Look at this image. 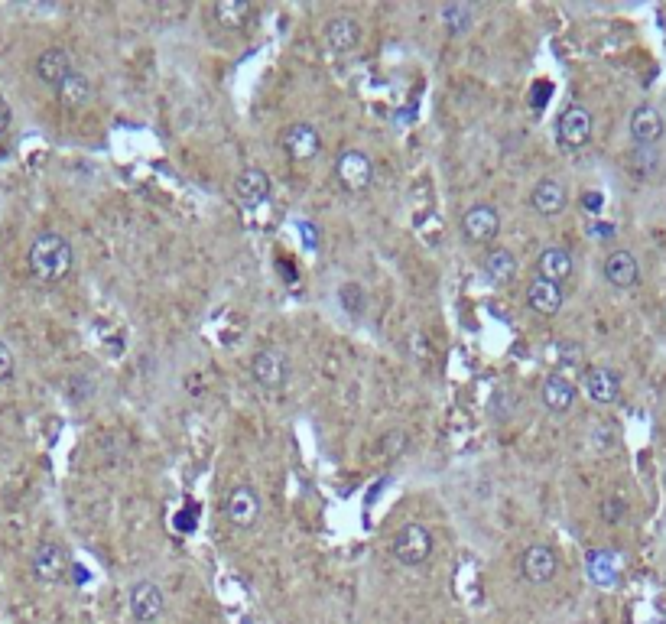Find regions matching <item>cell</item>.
Masks as SVG:
<instances>
[{"mask_svg":"<svg viewBox=\"0 0 666 624\" xmlns=\"http://www.w3.org/2000/svg\"><path fill=\"white\" fill-rule=\"evenodd\" d=\"M260 511H264V501H260V491L251 488V485H234L225 494V501H221V514H225L228 524L238 527V530L257 527Z\"/></svg>","mask_w":666,"mask_h":624,"instance_id":"3","label":"cell"},{"mask_svg":"<svg viewBox=\"0 0 666 624\" xmlns=\"http://www.w3.org/2000/svg\"><path fill=\"white\" fill-rule=\"evenodd\" d=\"M433 533H429V527L426 524H403L397 533H394V540H390V556L397 559L400 566H423L429 556H433Z\"/></svg>","mask_w":666,"mask_h":624,"instance_id":"2","label":"cell"},{"mask_svg":"<svg viewBox=\"0 0 666 624\" xmlns=\"http://www.w3.org/2000/svg\"><path fill=\"white\" fill-rule=\"evenodd\" d=\"M585 394H589L592 403H602V407H611V403H618L621 397V377L611 371V368H592L585 371Z\"/></svg>","mask_w":666,"mask_h":624,"instance_id":"18","label":"cell"},{"mask_svg":"<svg viewBox=\"0 0 666 624\" xmlns=\"http://www.w3.org/2000/svg\"><path fill=\"white\" fill-rule=\"evenodd\" d=\"M10 377H13V351L4 338H0V384H7Z\"/></svg>","mask_w":666,"mask_h":624,"instance_id":"31","label":"cell"},{"mask_svg":"<svg viewBox=\"0 0 666 624\" xmlns=\"http://www.w3.org/2000/svg\"><path fill=\"white\" fill-rule=\"evenodd\" d=\"M605 280L615 286V290H631V286L641 283V264H637V257L631 251H624V247H618V251H611L605 257Z\"/></svg>","mask_w":666,"mask_h":624,"instance_id":"13","label":"cell"},{"mask_svg":"<svg viewBox=\"0 0 666 624\" xmlns=\"http://www.w3.org/2000/svg\"><path fill=\"white\" fill-rule=\"evenodd\" d=\"M72 72V56L69 49L62 46H49L36 56V78L49 88H59L65 82V75Z\"/></svg>","mask_w":666,"mask_h":624,"instance_id":"16","label":"cell"},{"mask_svg":"<svg viewBox=\"0 0 666 624\" xmlns=\"http://www.w3.org/2000/svg\"><path fill=\"white\" fill-rule=\"evenodd\" d=\"M26 264H30V273L43 283H56L62 277H69V270L75 264V251L69 238H62L59 231H43L36 234L30 251H26Z\"/></svg>","mask_w":666,"mask_h":624,"instance_id":"1","label":"cell"},{"mask_svg":"<svg viewBox=\"0 0 666 624\" xmlns=\"http://www.w3.org/2000/svg\"><path fill=\"white\" fill-rule=\"evenodd\" d=\"M335 179L342 182V189H348V192H364L374 179L371 156L364 150H358V147L342 150L338 153V160H335Z\"/></svg>","mask_w":666,"mask_h":624,"instance_id":"4","label":"cell"},{"mask_svg":"<svg viewBox=\"0 0 666 624\" xmlns=\"http://www.w3.org/2000/svg\"><path fill=\"white\" fill-rule=\"evenodd\" d=\"M566 303V293L559 283H550L543 277H533L530 286H527V306L533 312H540V316H556L559 309Z\"/></svg>","mask_w":666,"mask_h":624,"instance_id":"19","label":"cell"},{"mask_svg":"<svg viewBox=\"0 0 666 624\" xmlns=\"http://www.w3.org/2000/svg\"><path fill=\"white\" fill-rule=\"evenodd\" d=\"M251 377L264 387V390H280L286 381H290V358L280 348H260L251 358Z\"/></svg>","mask_w":666,"mask_h":624,"instance_id":"5","label":"cell"},{"mask_svg":"<svg viewBox=\"0 0 666 624\" xmlns=\"http://www.w3.org/2000/svg\"><path fill=\"white\" fill-rule=\"evenodd\" d=\"M556 140H559V147H566V150L585 147V143L592 140V111L582 108V104H569L556 121Z\"/></svg>","mask_w":666,"mask_h":624,"instance_id":"6","label":"cell"},{"mask_svg":"<svg viewBox=\"0 0 666 624\" xmlns=\"http://www.w3.org/2000/svg\"><path fill=\"white\" fill-rule=\"evenodd\" d=\"M631 169L641 179H647V176H654L657 169H660V153H657V147H634V153H631Z\"/></svg>","mask_w":666,"mask_h":624,"instance_id":"27","label":"cell"},{"mask_svg":"<svg viewBox=\"0 0 666 624\" xmlns=\"http://www.w3.org/2000/svg\"><path fill=\"white\" fill-rule=\"evenodd\" d=\"M585 569H589V579L602 589H611L621 576V556L615 550H592L585 559Z\"/></svg>","mask_w":666,"mask_h":624,"instance_id":"22","label":"cell"},{"mask_svg":"<svg viewBox=\"0 0 666 624\" xmlns=\"http://www.w3.org/2000/svg\"><path fill=\"white\" fill-rule=\"evenodd\" d=\"M485 273L494 283H507L517 273V257L507 251V247H494L485 257Z\"/></svg>","mask_w":666,"mask_h":624,"instance_id":"25","label":"cell"},{"mask_svg":"<svg viewBox=\"0 0 666 624\" xmlns=\"http://www.w3.org/2000/svg\"><path fill=\"white\" fill-rule=\"evenodd\" d=\"M234 195H238V202L247 205V208L264 205L270 199V176H267V169H260V166L241 169L238 179H234Z\"/></svg>","mask_w":666,"mask_h":624,"instance_id":"14","label":"cell"},{"mask_svg":"<svg viewBox=\"0 0 666 624\" xmlns=\"http://www.w3.org/2000/svg\"><path fill=\"white\" fill-rule=\"evenodd\" d=\"M30 569H33V579L43 582V585H56L65 579V572H69V556H65V550L59 543L52 540H43L33 550V559H30Z\"/></svg>","mask_w":666,"mask_h":624,"instance_id":"7","label":"cell"},{"mask_svg":"<svg viewBox=\"0 0 666 624\" xmlns=\"http://www.w3.org/2000/svg\"><path fill=\"white\" fill-rule=\"evenodd\" d=\"M498 231H501V212L488 202H478L462 215V238L465 241L488 244L498 238Z\"/></svg>","mask_w":666,"mask_h":624,"instance_id":"8","label":"cell"},{"mask_svg":"<svg viewBox=\"0 0 666 624\" xmlns=\"http://www.w3.org/2000/svg\"><path fill=\"white\" fill-rule=\"evenodd\" d=\"M254 4L251 0H218L215 4V20L225 26V30H241V26L251 20Z\"/></svg>","mask_w":666,"mask_h":624,"instance_id":"24","label":"cell"},{"mask_svg":"<svg viewBox=\"0 0 666 624\" xmlns=\"http://www.w3.org/2000/svg\"><path fill=\"white\" fill-rule=\"evenodd\" d=\"M572 267L576 264H572V254L566 247H543V254L537 257V277L559 283V286L572 277Z\"/></svg>","mask_w":666,"mask_h":624,"instance_id":"21","label":"cell"},{"mask_svg":"<svg viewBox=\"0 0 666 624\" xmlns=\"http://www.w3.org/2000/svg\"><path fill=\"white\" fill-rule=\"evenodd\" d=\"M602 205H605V195H602V192H582V208H585V212L598 215V212H602Z\"/></svg>","mask_w":666,"mask_h":624,"instance_id":"32","label":"cell"},{"mask_svg":"<svg viewBox=\"0 0 666 624\" xmlns=\"http://www.w3.org/2000/svg\"><path fill=\"white\" fill-rule=\"evenodd\" d=\"M410 446V436L407 429H387V433L381 436V452L387 455V459H397V455H403Z\"/></svg>","mask_w":666,"mask_h":624,"instance_id":"29","label":"cell"},{"mask_svg":"<svg viewBox=\"0 0 666 624\" xmlns=\"http://www.w3.org/2000/svg\"><path fill=\"white\" fill-rule=\"evenodd\" d=\"M338 303H342L345 312H351V316H361L364 306H368V296H364V286H361V283H345L342 290H338Z\"/></svg>","mask_w":666,"mask_h":624,"instance_id":"28","label":"cell"},{"mask_svg":"<svg viewBox=\"0 0 666 624\" xmlns=\"http://www.w3.org/2000/svg\"><path fill=\"white\" fill-rule=\"evenodd\" d=\"M566 202H569V192H566L563 182L553 179V176H543L537 186H533V192H530L533 212H540V215H546V218H553V215L563 212Z\"/></svg>","mask_w":666,"mask_h":624,"instance_id":"17","label":"cell"},{"mask_svg":"<svg viewBox=\"0 0 666 624\" xmlns=\"http://www.w3.org/2000/svg\"><path fill=\"white\" fill-rule=\"evenodd\" d=\"M559 572V556L553 546L546 543H533L524 550V556H520V576H524L530 585H546L553 582Z\"/></svg>","mask_w":666,"mask_h":624,"instance_id":"10","label":"cell"},{"mask_svg":"<svg viewBox=\"0 0 666 624\" xmlns=\"http://www.w3.org/2000/svg\"><path fill=\"white\" fill-rule=\"evenodd\" d=\"M439 20L446 23V30L452 36H462V33L472 30L475 13H472V7H468V4H446V7H439Z\"/></svg>","mask_w":666,"mask_h":624,"instance_id":"26","label":"cell"},{"mask_svg":"<svg viewBox=\"0 0 666 624\" xmlns=\"http://www.w3.org/2000/svg\"><path fill=\"white\" fill-rule=\"evenodd\" d=\"M7 127H10V104L0 98V134H7Z\"/></svg>","mask_w":666,"mask_h":624,"instance_id":"33","label":"cell"},{"mask_svg":"<svg viewBox=\"0 0 666 624\" xmlns=\"http://www.w3.org/2000/svg\"><path fill=\"white\" fill-rule=\"evenodd\" d=\"M56 95H59V101L65 104V108L78 111V108H85V104L91 101V95H95V88H91V78H88L85 72L72 69L69 75H65V82L56 88Z\"/></svg>","mask_w":666,"mask_h":624,"instance_id":"23","label":"cell"},{"mask_svg":"<svg viewBox=\"0 0 666 624\" xmlns=\"http://www.w3.org/2000/svg\"><path fill=\"white\" fill-rule=\"evenodd\" d=\"M624 511H628V504H624L621 498H605L602 501V517L608 520V524H621Z\"/></svg>","mask_w":666,"mask_h":624,"instance_id":"30","label":"cell"},{"mask_svg":"<svg viewBox=\"0 0 666 624\" xmlns=\"http://www.w3.org/2000/svg\"><path fill=\"white\" fill-rule=\"evenodd\" d=\"M540 400L546 410L553 413H569L572 403H576V384L563 374H546L543 387H540Z\"/></svg>","mask_w":666,"mask_h":624,"instance_id":"20","label":"cell"},{"mask_svg":"<svg viewBox=\"0 0 666 624\" xmlns=\"http://www.w3.org/2000/svg\"><path fill=\"white\" fill-rule=\"evenodd\" d=\"M631 140L634 147H657L663 140V117L654 104H641L631 114Z\"/></svg>","mask_w":666,"mask_h":624,"instance_id":"15","label":"cell"},{"mask_svg":"<svg viewBox=\"0 0 666 624\" xmlns=\"http://www.w3.org/2000/svg\"><path fill=\"white\" fill-rule=\"evenodd\" d=\"M585 624H589V621H585Z\"/></svg>","mask_w":666,"mask_h":624,"instance_id":"35","label":"cell"},{"mask_svg":"<svg viewBox=\"0 0 666 624\" xmlns=\"http://www.w3.org/2000/svg\"><path fill=\"white\" fill-rule=\"evenodd\" d=\"M322 36H325V46H329L335 56H345V52H351L361 43V23L351 17V13H335V17L325 20Z\"/></svg>","mask_w":666,"mask_h":624,"instance_id":"12","label":"cell"},{"mask_svg":"<svg viewBox=\"0 0 666 624\" xmlns=\"http://www.w3.org/2000/svg\"><path fill=\"white\" fill-rule=\"evenodd\" d=\"M589 234H592V238H602V241H605V238H611V234H615V225H592Z\"/></svg>","mask_w":666,"mask_h":624,"instance_id":"34","label":"cell"},{"mask_svg":"<svg viewBox=\"0 0 666 624\" xmlns=\"http://www.w3.org/2000/svg\"><path fill=\"white\" fill-rule=\"evenodd\" d=\"M280 143H283V150L293 156L296 163H309V160H316V156L322 153V137H319V130L312 127V124H306V121H296V124H290L280 134Z\"/></svg>","mask_w":666,"mask_h":624,"instance_id":"11","label":"cell"},{"mask_svg":"<svg viewBox=\"0 0 666 624\" xmlns=\"http://www.w3.org/2000/svg\"><path fill=\"white\" fill-rule=\"evenodd\" d=\"M166 611V595L153 579H140L130 585V615L140 624H153L160 621Z\"/></svg>","mask_w":666,"mask_h":624,"instance_id":"9","label":"cell"}]
</instances>
